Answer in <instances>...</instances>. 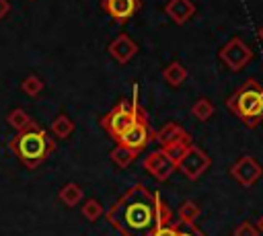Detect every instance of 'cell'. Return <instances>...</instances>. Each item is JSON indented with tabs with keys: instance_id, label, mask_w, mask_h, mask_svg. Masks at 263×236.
Here are the masks:
<instances>
[{
	"instance_id": "cell-2",
	"label": "cell",
	"mask_w": 263,
	"mask_h": 236,
	"mask_svg": "<svg viewBox=\"0 0 263 236\" xmlns=\"http://www.w3.org/2000/svg\"><path fill=\"white\" fill-rule=\"evenodd\" d=\"M8 148L27 168H37L49 158V154H53L55 142L49 131H45L39 123L33 121L27 129L18 131L8 142Z\"/></svg>"
},
{
	"instance_id": "cell-1",
	"label": "cell",
	"mask_w": 263,
	"mask_h": 236,
	"mask_svg": "<svg viewBox=\"0 0 263 236\" xmlns=\"http://www.w3.org/2000/svg\"><path fill=\"white\" fill-rule=\"evenodd\" d=\"M105 215L121 236H152L158 226L154 193L142 183L132 185Z\"/></svg>"
},
{
	"instance_id": "cell-28",
	"label": "cell",
	"mask_w": 263,
	"mask_h": 236,
	"mask_svg": "<svg viewBox=\"0 0 263 236\" xmlns=\"http://www.w3.org/2000/svg\"><path fill=\"white\" fill-rule=\"evenodd\" d=\"M8 10H10V2L8 0H0V21L8 14Z\"/></svg>"
},
{
	"instance_id": "cell-7",
	"label": "cell",
	"mask_w": 263,
	"mask_h": 236,
	"mask_svg": "<svg viewBox=\"0 0 263 236\" xmlns=\"http://www.w3.org/2000/svg\"><path fill=\"white\" fill-rule=\"evenodd\" d=\"M253 57L251 47L240 39V37H232L228 43H224V47L220 49V60L234 72L242 70Z\"/></svg>"
},
{
	"instance_id": "cell-6",
	"label": "cell",
	"mask_w": 263,
	"mask_h": 236,
	"mask_svg": "<svg viewBox=\"0 0 263 236\" xmlns=\"http://www.w3.org/2000/svg\"><path fill=\"white\" fill-rule=\"evenodd\" d=\"M177 168L189 179V181H195V179H199L208 168H210V156L201 150V148H197V146H189L187 148V152L181 156V160L177 162Z\"/></svg>"
},
{
	"instance_id": "cell-10",
	"label": "cell",
	"mask_w": 263,
	"mask_h": 236,
	"mask_svg": "<svg viewBox=\"0 0 263 236\" xmlns=\"http://www.w3.org/2000/svg\"><path fill=\"white\" fill-rule=\"evenodd\" d=\"M140 0H101V10H105L113 21L125 23L140 10Z\"/></svg>"
},
{
	"instance_id": "cell-11",
	"label": "cell",
	"mask_w": 263,
	"mask_h": 236,
	"mask_svg": "<svg viewBox=\"0 0 263 236\" xmlns=\"http://www.w3.org/2000/svg\"><path fill=\"white\" fill-rule=\"evenodd\" d=\"M138 43L127 35V33H119L107 47L109 55L117 62V64H127L136 53H138Z\"/></svg>"
},
{
	"instance_id": "cell-9",
	"label": "cell",
	"mask_w": 263,
	"mask_h": 236,
	"mask_svg": "<svg viewBox=\"0 0 263 236\" xmlns=\"http://www.w3.org/2000/svg\"><path fill=\"white\" fill-rule=\"evenodd\" d=\"M230 174L242 185V187H251L259 181V176L263 174L261 164L253 158V156H242L238 158L232 166H230Z\"/></svg>"
},
{
	"instance_id": "cell-25",
	"label": "cell",
	"mask_w": 263,
	"mask_h": 236,
	"mask_svg": "<svg viewBox=\"0 0 263 236\" xmlns=\"http://www.w3.org/2000/svg\"><path fill=\"white\" fill-rule=\"evenodd\" d=\"M234 236H259V230L253 222H240L234 228Z\"/></svg>"
},
{
	"instance_id": "cell-12",
	"label": "cell",
	"mask_w": 263,
	"mask_h": 236,
	"mask_svg": "<svg viewBox=\"0 0 263 236\" xmlns=\"http://www.w3.org/2000/svg\"><path fill=\"white\" fill-rule=\"evenodd\" d=\"M164 12L177 25H185L195 14V4L191 0H168L166 6H164Z\"/></svg>"
},
{
	"instance_id": "cell-19",
	"label": "cell",
	"mask_w": 263,
	"mask_h": 236,
	"mask_svg": "<svg viewBox=\"0 0 263 236\" xmlns=\"http://www.w3.org/2000/svg\"><path fill=\"white\" fill-rule=\"evenodd\" d=\"M199 213H201L199 205H197L195 201L187 199V201H183L181 207H179V222H181V224H195V220L199 218Z\"/></svg>"
},
{
	"instance_id": "cell-16",
	"label": "cell",
	"mask_w": 263,
	"mask_h": 236,
	"mask_svg": "<svg viewBox=\"0 0 263 236\" xmlns=\"http://www.w3.org/2000/svg\"><path fill=\"white\" fill-rule=\"evenodd\" d=\"M138 154L140 152H136V150H129V148H125V146H115L113 150H111V160H113V164H117L119 168H127V166H132L134 164V160L138 158Z\"/></svg>"
},
{
	"instance_id": "cell-3",
	"label": "cell",
	"mask_w": 263,
	"mask_h": 236,
	"mask_svg": "<svg viewBox=\"0 0 263 236\" xmlns=\"http://www.w3.org/2000/svg\"><path fill=\"white\" fill-rule=\"evenodd\" d=\"M226 105L247 127H255L263 119V86L257 80H247L232 92Z\"/></svg>"
},
{
	"instance_id": "cell-21",
	"label": "cell",
	"mask_w": 263,
	"mask_h": 236,
	"mask_svg": "<svg viewBox=\"0 0 263 236\" xmlns=\"http://www.w3.org/2000/svg\"><path fill=\"white\" fill-rule=\"evenodd\" d=\"M191 113H193L195 119L208 121V119L214 115V105H212L210 99H197V101L193 103V107H191Z\"/></svg>"
},
{
	"instance_id": "cell-27",
	"label": "cell",
	"mask_w": 263,
	"mask_h": 236,
	"mask_svg": "<svg viewBox=\"0 0 263 236\" xmlns=\"http://www.w3.org/2000/svg\"><path fill=\"white\" fill-rule=\"evenodd\" d=\"M177 236H205L201 230L195 228V224H181L179 222V234Z\"/></svg>"
},
{
	"instance_id": "cell-29",
	"label": "cell",
	"mask_w": 263,
	"mask_h": 236,
	"mask_svg": "<svg viewBox=\"0 0 263 236\" xmlns=\"http://www.w3.org/2000/svg\"><path fill=\"white\" fill-rule=\"evenodd\" d=\"M257 230H261V232H263V215L257 220Z\"/></svg>"
},
{
	"instance_id": "cell-20",
	"label": "cell",
	"mask_w": 263,
	"mask_h": 236,
	"mask_svg": "<svg viewBox=\"0 0 263 236\" xmlns=\"http://www.w3.org/2000/svg\"><path fill=\"white\" fill-rule=\"evenodd\" d=\"M43 86H45V82H43L37 74H27V76L23 78V82H21V90H23L27 96H37V94L43 90Z\"/></svg>"
},
{
	"instance_id": "cell-13",
	"label": "cell",
	"mask_w": 263,
	"mask_h": 236,
	"mask_svg": "<svg viewBox=\"0 0 263 236\" xmlns=\"http://www.w3.org/2000/svg\"><path fill=\"white\" fill-rule=\"evenodd\" d=\"M187 135H189V133H187L179 123L168 121V123H164L158 131H154V142H158L160 148H166V146H171V144H175V142L185 140Z\"/></svg>"
},
{
	"instance_id": "cell-15",
	"label": "cell",
	"mask_w": 263,
	"mask_h": 236,
	"mask_svg": "<svg viewBox=\"0 0 263 236\" xmlns=\"http://www.w3.org/2000/svg\"><path fill=\"white\" fill-rule=\"evenodd\" d=\"M49 129H51V133H53L58 140H66V137H70L72 131H74V121H72L66 113H60V115L51 121Z\"/></svg>"
},
{
	"instance_id": "cell-30",
	"label": "cell",
	"mask_w": 263,
	"mask_h": 236,
	"mask_svg": "<svg viewBox=\"0 0 263 236\" xmlns=\"http://www.w3.org/2000/svg\"><path fill=\"white\" fill-rule=\"evenodd\" d=\"M259 37H261V41H263V27L259 29Z\"/></svg>"
},
{
	"instance_id": "cell-17",
	"label": "cell",
	"mask_w": 263,
	"mask_h": 236,
	"mask_svg": "<svg viewBox=\"0 0 263 236\" xmlns=\"http://www.w3.org/2000/svg\"><path fill=\"white\" fill-rule=\"evenodd\" d=\"M162 76H164V80H166L171 86H181V84L185 82V78H187V70H185V66H183L181 62H171V64L162 70Z\"/></svg>"
},
{
	"instance_id": "cell-24",
	"label": "cell",
	"mask_w": 263,
	"mask_h": 236,
	"mask_svg": "<svg viewBox=\"0 0 263 236\" xmlns=\"http://www.w3.org/2000/svg\"><path fill=\"white\" fill-rule=\"evenodd\" d=\"M80 211H82V215H84L88 222H97V220L103 215V205H101L97 199H86V201L82 203Z\"/></svg>"
},
{
	"instance_id": "cell-5",
	"label": "cell",
	"mask_w": 263,
	"mask_h": 236,
	"mask_svg": "<svg viewBox=\"0 0 263 236\" xmlns=\"http://www.w3.org/2000/svg\"><path fill=\"white\" fill-rule=\"evenodd\" d=\"M154 140V129L150 125V119H148V113L144 109H140L138 113V119L134 121V125L123 131L119 137H117V144L119 146H125L129 150H136V152H142L150 142Z\"/></svg>"
},
{
	"instance_id": "cell-18",
	"label": "cell",
	"mask_w": 263,
	"mask_h": 236,
	"mask_svg": "<svg viewBox=\"0 0 263 236\" xmlns=\"http://www.w3.org/2000/svg\"><path fill=\"white\" fill-rule=\"evenodd\" d=\"M6 123H8V125L18 133V131L27 129V127L33 123V119H31V115H29L25 109L16 107V109H12V111L6 115Z\"/></svg>"
},
{
	"instance_id": "cell-23",
	"label": "cell",
	"mask_w": 263,
	"mask_h": 236,
	"mask_svg": "<svg viewBox=\"0 0 263 236\" xmlns=\"http://www.w3.org/2000/svg\"><path fill=\"white\" fill-rule=\"evenodd\" d=\"M189 146H191V135H187L185 140L175 142V144H171V146H166V148H162V150L168 154V158H171V160L179 162V160H181V156L187 152V148H189Z\"/></svg>"
},
{
	"instance_id": "cell-14",
	"label": "cell",
	"mask_w": 263,
	"mask_h": 236,
	"mask_svg": "<svg viewBox=\"0 0 263 236\" xmlns=\"http://www.w3.org/2000/svg\"><path fill=\"white\" fill-rule=\"evenodd\" d=\"M82 195H84V191H82V187L76 185V183H66V185L58 191V199H60L66 207L78 205V203L82 201Z\"/></svg>"
},
{
	"instance_id": "cell-4",
	"label": "cell",
	"mask_w": 263,
	"mask_h": 236,
	"mask_svg": "<svg viewBox=\"0 0 263 236\" xmlns=\"http://www.w3.org/2000/svg\"><path fill=\"white\" fill-rule=\"evenodd\" d=\"M140 109L142 107L138 103V86H134V99H132V103L127 99H121L109 113H105L101 117V127L117 142V137L134 125V121L138 119Z\"/></svg>"
},
{
	"instance_id": "cell-8",
	"label": "cell",
	"mask_w": 263,
	"mask_h": 236,
	"mask_svg": "<svg viewBox=\"0 0 263 236\" xmlns=\"http://www.w3.org/2000/svg\"><path fill=\"white\" fill-rule=\"evenodd\" d=\"M142 166L148 170V174H152L158 183H164L175 170H177V162L168 158V154L160 148V150H154L150 152L144 160H142Z\"/></svg>"
},
{
	"instance_id": "cell-22",
	"label": "cell",
	"mask_w": 263,
	"mask_h": 236,
	"mask_svg": "<svg viewBox=\"0 0 263 236\" xmlns=\"http://www.w3.org/2000/svg\"><path fill=\"white\" fill-rule=\"evenodd\" d=\"M154 199H156V224H158V226L171 224L173 213H171V209H168L166 201H164V199L160 197V193H156V191H154ZM158 226H156V228H158Z\"/></svg>"
},
{
	"instance_id": "cell-26",
	"label": "cell",
	"mask_w": 263,
	"mask_h": 236,
	"mask_svg": "<svg viewBox=\"0 0 263 236\" xmlns=\"http://www.w3.org/2000/svg\"><path fill=\"white\" fill-rule=\"evenodd\" d=\"M177 234H179V224H173V222H171V224L158 226L152 236H177Z\"/></svg>"
}]
</instances>
